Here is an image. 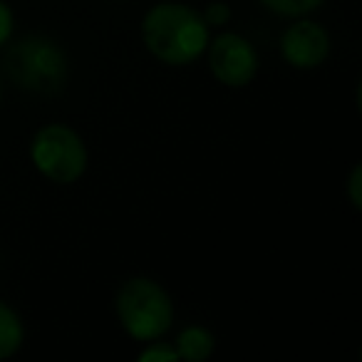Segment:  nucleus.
<instances>
[{
  "label": "nucleus",
  "mask_w": 362,
  "mask_h": 362,
  "mask_svg": "<svg viewBox=\"0 0 362 362\" xmlns=\"http://www.w3.org/2000/svg\"><path fill=\"white\" fill-rule=\"evenodd\" d=\"M117 315L134 340H156L171 327L174 305L159 283L151 278H132L117 293Z\"/></svg>",
  "instance_id": "f03ea898"
},
{
  "label": "nucleus",
  "mask_w": 362,
  "mask_h": 362,
  "mask_svg": "<svg viewBox=\"0 0 362 362\" xmlns=\"http://www.w3.org/2000/svg\"><path fill=\"white\" fill-rule=\"evenodd\" d=\"M33 164L40 174L57 184H72L87 169V149L75 129L65 124H47L33 139Z\"/></svg>",
  "instance_id": "20e7f679"
},
{
  "label": "nucleus",
  "mask_w": 362,
  "mask_h": 362,
  "mask_svg": "<svg viewBox=\"0 0 362 362\" xmlns=\"http://www.w3.org/2000/svg\"><path fill=\"white\" fill-rule=\"evenodd\" d=\"M226 18H228V8L221 6V3H214L204 21H206V25H214V23H221V21H226Z\"/></svg>",
  "instance_id": "ddd939ff"
},
{
  "label": "nucleus",
  "mask_w": 362,
  "mask_h": 362,
  "mask_svg": "<svg viewBox=\"0 0 362 362\" xmlns=\"http://www.w3.org/2000/svg\"><path fill=\"white\" fill-rule=\"evenodd\" d=\"M268 11L278 13L286 18H300L305 13H313L322 6V0H261Z\"/></svg>",
  "instance_id": "1a4fd4ad"
},
{
  "label": "nucleus",
  "mask_w": 362,
  "mask_h": 362,
  "mask_svg": "<svg viewBox=\"0 0 362 362\" xmlns=\"http://www.w3.org/2000/svg\"><path fill=\"white\" fill-rule=\"evenodd\" d=\"M23 322L13 308L0 303V360L16 355L23 345Z\"/></svg>",
  "instance_id": "6e6552de"
},
{
  "label": "nucleus",
  "mask_w": 362,
  "mask_h": 362,
  "mask_svg": "<svg viewBox=\"0 0 362 362\" xmlns=\"http://www.w3.org/2000/svg\"><path fill=\"white\" fill-rule=\"evenodd\" d=\"M141 35L149 52L164 65H189L209 45L204 16L181 3H159L146 13Z\"/></svg>",
  "instance_id": "f257e3e1"
},
{
  "label": "nucleus",
  "mask_w": 362,
  "mask_h": 362,
  "mask_svg": "<svg viewBox=\"0 0 362 362\" xmlns=\"http://www.w3.org/2000/svg\"><path fill=\"white\" fill-rule=\"evenodd\" d=\"M360 179H362V169L360 166H355L350 174V184H347V192H350V202L355 209H362V194H360Z\"/></svg>",
  "instance_id": "9b49d317"
},
{
  "label": "nucleus",
  "mask_w": 362,
  "mask_h": 362,
  "mask_svg": "<svg viewBox=\"0 0 362 362\" xmlns=\"http://www.w3.org/2000/svg\"><path fill=\"white\" fill-rule=\"evenodd\" d=\"M281 52L293 67L298 70H310L317 67L330 52V37L325 28L310 21H300L283 33Z\"/></svg>",
  "instance_id": "423d86ee"
},
{
  "label": "nucleus",
  "mask_w": 362,
  "mask_h": 362,
  "mask_svg": "<svg viewBox=\"0 0 362 362\" xmlns=\"http://www.w3.org/2000/svg\"><path fill=\"white\" fill-rule=\"evenodd\" d=\"M13 82L30 92H55L67 77L62 50L45 37H23L6 57Z\"/></svg>",
  "instance_id": "7ed1b4c3"
},
{
  "label": "nucleus",
  "mask_w": 362,
  "mask_h": 362,
  "mask_svg": "<svg viewBox=\"0 0 362 362\" xmlns=\"http://www.w3.org/2000/svg\"><path fill=\"white\" fill-rule=\"evenodd\" d=\"M11 33H13V13H11V8L0 0V45H6Z\"/></svg>",
  "instance_id": "f8f14e48"
},
{
  "label": "nucleus",
  "mask_w": 362,
  "mask_h": 362,
  "mask_svg": "<svg viewBox=\"0 0 362 362\" xmlns=\"http://www.w3.org/2000/svg\"><path fill=\"white\" fill-rule=\"evenodd\" d=\"M214 345H216V342H214L211 332L194 325V327H187V330L176 337L174 350H176V355L184 357V360H189V362H204L211 357Z\"/></svg>",
  "instance_id": "0eeeda50"
},
{
  "label": "nucleus",
  "mask_w": 362,
  "mask_h": 362,
  "mask_svg": "<svg viewBox=\"0 0 362 362\" xmlns=\"http://www.w3.org/2000/svg\"><path fill=\"white\" fill-rule=\"evenodd\" d=\"M174 360H179L176 350H174V347L161 345V342L151 345L149 350H144V352L139 355V362H174Z\"/></svg>",
  "instance_id": "9d476101"
},
{
  "label": "nucleus",
  "mask_w": 362,
  "mask_h": 362,
  "mask_svg": "<svg viewBox=\"0 0 362 362\" xmlns=\"http://www.w3.org/2000/svg\"><path fill=\"white\" fill-rule=\"evenodd\" d=\"M209 65L218 82L228 87H243L256 77L258 55L246 37L236 33H223L209 50Z\"/></svg>",
  "instance_id": "39448f33"
}]
</instances>
